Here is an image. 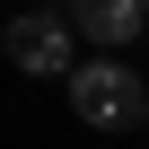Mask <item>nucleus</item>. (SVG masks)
Returning a JSON list of instances; mask_svg holds the SVG:
<instances>
[{
  "label": "nucleus",
  "instance_id": "obj_1",
  "mask_svg": "<svg viewBox=\"0 0 149 149\" xmlns=\"http://www.w3.org/2000/svg\"><path fill=\"white\" fill-rule=\"evenodd\" d=\"M70 114H79L88 132H132L149 123V79L123 61V53H97V61H70Z\"/></svg>",
  "mask_w": 149,
  "mask_h": 149
},
{
  "label": "nucleus",
  "instance_id": "obj_2",
  "mask_svg": "<svg viewBox=\"0 0 149 149\" xmlns=\"http://www.w3.org/2000/svg\"><path fill=\"white\" fill-rule=\"evenodd\" d=\"M0 53H9V70H26V79H61V70L79 61V35H70L61 9H18L0 26Z\"/></svg>",
  "mask_w": 149,
  "mask_h": 149
},
{
  "label": "nucleus",
  "instance_id": "obj_3",
  "mask_svg": "<svg viewBox=\"0 0 149 149\" xmlns=\"http://www.w3.org/2000/svg\"><path fill=\"white\" fill-rule=\"evenodd\" d=\"M70 35H88L97 53H123V44H140V26H149V0H70Z\"/></svg>",
  "mask_w": 149,
  "mask_h": 149
},
{
  "label": "nucleus",
  "instance_id": "obj_4",
  "mask_svg": "<svg viewBox=\"0 0 149 149\" xmlns=\"http://www.w3.org/2000/svg\"><path fill=\"white\" fill-rule=\"evenodd\" d=\"M44 9H70V0H44Z\"/></svg>",
  "mask_w": 149,
  "mask_h": 149
}]
</instances>
